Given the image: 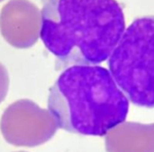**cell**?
<instances>
[{
	"label": "cell",
	"mask_w": 154,
	"mask_h": 152,
	"mask_svg": "<svg viewBox=\"0 0 154 152\" xmlns=\"http://www.w3.org/2000/svg\"><path fill=\"white\" fill-rule=\"evenodd\" d=\"M40 37L56 70L107 60L125 29L116 0H42Z\"/></svg>",
	"instance_id": "cell-1"
},
{
	"label": "cell",
	"mask_w": 154,
	"mask_h": 152,
	"mask_svg": "<svg viewBox=\"0 0 154 152\" xmlns=\"http://www.w3.org/2000/svg\"><path fill=\"white\" fill-rule=\"evenodd\" d=\"M48 110L59 128L102 137L125 122L129 100L106 68L75 65L65 68L49 89Z\"/></svg>",
	"instance_id": "cell-2"
},
{
	"label": "cell",
	"mask_w": 154,
	"mask_h": 152,
	"mask_svg": "<svg viewBox=\"0 0 154 152\" xmlns=\"http://www.w3.org/2000/svg\"><path fill=\"white\" fill-rule=\"evenodd\" d=\"M107 66L129 102L154 109V15L138 17L126 27Z\"/></svg>",
	"instance_id": "cell-3"
},
{
	"label": "cell",
	"mask_w": 154,
	"mask_h": 152,
	"mask_svg": "<svg viewBox=\"0 0 154 152\" xmlns=\"http://www.w3.org/2000/svg\"><path fill=\"white\" fill-rule=\"evenodd\" d=\"M49 110L29 99L11 104L3 113L0 131L5 141L17 147H36L48 141L58 129Z\"/></svg>",
	"instance_id": "cell-4"
},
{
	"label": "cell",
	"mask_w": 154,
	"mask_h": 152,
	"mask_svg": "<svg viewBox=\"0 0 154 152\" xmlns=\"http://www.w3.org/2000/svg\"><path fill=\"white\" fill-rule=\"evenodd\" d=\"M41 26V11L29 0H10L1 10V34L16 49L34 45L40 37Z\"/></svg>",
	"instance_id": "cell-5"
},
{
	"label": "cell",
	"mask_w": 154,
	"mask_h": 152,
	"mask_svg": "<svg viewBox=\"0 0 154 152\" xmlns=\"http://www.w3.org/2000/svg\"><path fill=\"white\" fill-rule=\"evenodd\" d=\"M9 87V77L5 67L0 63V103L4 101Z\"/></svg>",
	"instance_id": "cell-6"
},
{
	"label": "cell",
	"mask_w": 154,
	"mask_h": 152,
	"mask_svg": "<svg viewBox=\"0 0 154 152\" xmlns=\"http://www.w3.org/2000/svg\"><path fill=\"white\" fill-rule=\"evenodd\" d=\"M15 152H27V151H15Z\"/></svg>",
	"instance_id": "cell-7"
},
{
	"label": "cell",
	"mask_w": 154,
	"mask_h": 152,
	"mask_svg": "<svg viewBox=\"0 0 154 152\" xmlns=\"http://www.w3.org/2000/svg\"><path fill=\"white\" fill-rule=\"evenodd\" d=\"M2 1H3V0H0V2H2Z\"/></svg>",
	"instance_id": "cell-8"
}]
</instances>
